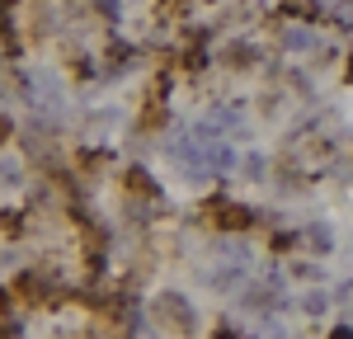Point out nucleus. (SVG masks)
<instances>
[{
    "mask_svg": "<svg viewBox=\"0 0 353 339\" xmlns=\"http://www.w3.org/2000/svg\"><path fill=\"white\" fill-rule=\"evenodd\" d=\"M198 212H203V222H212L217 231H254L259 226V212L231 194H208Z\"/></svg>",
    "mask_w": 353,
    "mask_h": 339,
    "instance_id": "obj_1",
    "label": "nucleus"
},
{
    "mask_svg": "<svg viewBox=\"0 0 353 339\" xmlns=\"http://www.w3.org/2000/svg\"><path fill=\"white\" fill-rule=\"evenodd\" d=\"M161 320L174 335H193V307L184 297H161Z\"/></svg>",
    "mask_w": 353,
    "mask_h": 339,
    "instance_id": "obj_2",
    "label": "nucleus"
},
{
    "mask_svg": "<svg viewBox=\"0 0 353 339\" xmlns=\"http://www.w3.org/2000/svg\"><path fill=\"white\" fill-rule=\"evenodd\" d=\"M123 194L128 198H156L161 194V189H156V179H151V174H146V170H128V174H123Z\"/></svg>",
    "mask_w": 353,
    "mask_h": 339,
    "instance_id": "obj_3",
    "label": "nucleus"
},
{
    "mask_svg": "<svg viewBox=\"0 0 353 339\" xmlns=\"http://www.w3.org/2000/svg\"><path fill=\"white\" fill-rule=\"evenodd\" d=\"M330 339H353V330H349V325H334V330H330Z\"/></svg>",
    "mask_w": 353,
    "mask_h": 339,
    "instance_id": "obj_4",
    "label": "nucleus"
},
{
    "mask_svg": "<svg viewBox=\"0 0 353 339\" xmlns=\"http://www.w3.org/2000/svg\"><path fill=\"white\" fill-rule=\"evenodd\" d=\"M344 81H349V85H353V52H349V56H344Z\"/></svg>",
    "mask_w": 353,
    "mask_h": 339,
    "instance_id": "obj_5",
    "label": "nucleus"
},
{
    "mask_svg": "<svg viewBox=\"0 0 353 339\" xmlns=\"http://www.w3.org/2000/svg\"><path fill=\"white\" fill-rule=\"evenodd\" d=\"M5 311H10V292L0 287V316H5Z\"/></svg>",
    "mask_w": 353,
    "mask_h": 339,
    "instance_id": "obj_6",
    "label": "nucleus"
}]
</instances>
